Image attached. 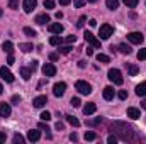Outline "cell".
I'll use <instances>...</instances> for the list:
<instances>
[{
  "mask_svg": "<svg viewBox=\"0 0 146 144\" xmlns=\"http://www.w3.org/2000/svg\"><path fill=\"white\" fill-rule=\"evenodd\" d=\"M75 88H76L82 95H90V93H92V85L87 83V81H83V80H78V81L75 83Z\"/></svg>",
  "mask_w": 146,
  "mask_h": 144,
  "instance_id": "obj_1",
  "label": "cell"
},
{
  "mask_svg": "<svg viewBox=\"0 0 146 144\" xmlns=\"http://www.w3.org/2000/svg\"><path fill=\"white\" fill-rule=\"evenodd\" d=\"M109 80L114 83V85H122L124 83V78H122V73L119 71V70H115V68H112V70H109Z\"/></svg>",
  "mask_w": 146,
  "mask_h": 144,
  "instance_id": "obj_2",
  "label": "cell"
},
{
  "mask_svg": "<svg viewBox=\"0 0 146 144\" xmlns=\"http://www.w3.org/2000/svg\"><path fill=\"white\" fill-rule=\"evenodd\" d=\"M112 34H114V27H112L110 24H102V26H100V29H99L100 39H109Z\"/></svg>",
  "mask_w": 146,
  "mask_h": 144,
  "instance_id": "obj_3",
  "label": "cell"
},
{
  "mask_svg": "<svg viewBox=\"0 0 146 144\" xmlns=\"http://www.w3.org/2000/svg\"><path fill=\"white\" fill-rule=\"evenodd\" d=\"M83 37H85V41L92 46V48H100V39H97V37L94 36L92 32H88V31H85V34H83Z\"/></svg>",
  "mask_w": 146,
  "mask_h": 144,
  "instance_id": "obj_4",
  "label": "cell"
},
{
  "mask_svg": "<svg viewBox=\"0 0 146 144\" xmlns=\"http://www.w3.org/2000/svg\"><path fill=\"white\" fill-rule=\"evenodd\" d=\"M65 92H66V83L60 81V83H54V85H53V93H54L56 97H63Z\"/></svg>",
  "mask_w": 146,
  "mask_h": 144,
  "instance_id": "obj_5",
  "label": "cell"
},
{
  "mask_svg": "<svg viewBox=\"0 0 146 144\" xmlns=\"http://www.w3.org/2000/svg\"><path fill=\"white\" fill-rule=\"evenodd\" d=\"M42 75H44V76H54V75H56V66L51 65V63L42 65Z\"/></svg>",
  "mask_w": 146,
  "mask_h": 144,
  "instance_id": "obj_6",
  "label": "cell"
},
{
  "mask_svg": "<svg viewBox=\"0 0 146 144\" xmlns=\"http://www.w3.org/2000/svg\"><path fill=\"white\" fill-rule=\"evenodd\" d=\"M127 39H129V42H133V44H141L145 37H143L141 32H129V34H127Z\"/></svg>",
  "mask_w": 146,
  "mask_h": 144,
  "instance_id": "obj_7",
  "label": "cell"
},
{
  "mask_svg": "<svg viewBox=\"0 0 146 144\" xmlns=\"http://www.w3.org/2000/svg\"><path fill=\"white\" fill-rule=\"evenodd\" d=\"M0 76H2L7 83H12V81H14V75L10 73L9 68H5V66H2V68H0Z\"/></svg>",
  "mask_w": 146,
  "mask_h": 144,
  "instance_id": "obj_8",
  "label": "cell"
},
{
  "mask_svg": "<svg viewBox=\"0 0 146 144\" xmlns=\"http://www.w3.org/2000/svg\"><path fill=\"white\" fill-rule=\"evenodd\" d=\"M36 5H37V0H24V3H22L24 12H27V14H31L36 9Z\"/></svg>",
  "mask_w": 146,
  "mask_h": 144,
  "instance_id": "obj_9",
  "label": "cell"
},
{
  "mask_svg": "<svg viewBox=\"0 0 146 144\" xmlns=\"http://www.w3.org/2000/svg\"><path fill=\"white\" fill-rule=\"evenodd\" d=\"M33 104H34L36 108H42L48 104V97H46V95H39V97H36V98L33 100Z\"/></svg>",
  "mask_w": 146,
  "mask_h": 144,
  "instance_id": "obj_10",
  "label": "cell"
},
{
  "mask_svg": "<svg viewBox=\"0 0 146 144\" xmlns=\"http://www.w3.org/2000/svg\"><path fill=\"white\" fill-rule=\"evenodd\" d=\"M63 24H60V22H54V24H49V32H53V34H61L63 32Z\"/></svg>",
  "mask_w": 146,
  "mask_h": 144,
  "instance_id": "obj_11",
  "label": "cell"
},
{
  "mask_svg": "<svg viewBox=\"0 0 146 144\" xmlns=\"http://www.w3.org/2000/svg\"><path fill=\"white\" fill-rule=\"evenodd\" d=\"M10 105L5 104V102H0V117H9L10 115Z\"/></svg>",
  "mask_w": 146,
  "mask_h": 144,
  "instance_id": "obj_12",
  "label": "cell"
},
{
  "mask_svg": "<svg viewBox=\"0 0 146 144\" xmlns=\"http://www.w3.org/2000/svg\"><path fill=\"white\" fill-rule=\"evenodd\" d=\"M127 117H129V119H139V117H141V112L136 107H129L127 108Z\"/></svg>",
  "mask_w": 146,
  "mask_h": 144,
  "instance_id": "obj_13",
  "label": "cell"
},
{
  "mask_svg": "<svg viewBox=\"0 0 146 144\" xmlns=\"http://www.w3.org/2000/svg\"><path fill=\"white\" fill-rule=\"evenodd\" d=\"M34 22L39 24V26H44L46 22H49V15L48 14H39V15H36V20Z\"/></svg>",
  "mask_w": 146,
  "mask_h": 144,
  "instance_id": "obj_14",
  "label": "cell"
},
{
  "mask_svg": "<svg viewBox=\"0 0 146 144\" xmlns=\"http://www.w3.org/2000/svg\"><path fill=\"white\" fill-rule=\"evenodd\" d=\"M27 139H29L31 143H36V141L41 139V132H39V131H29V132H27Z\"/></svg>",
  "mask_w": 146,
  "mask_h": 144,
  "instance_id": "obj_15",
  "label": "cell"
},
{
  "mask_svg": "<svg viewBox=\"0 0 146 144\" xmlns=\"http://www.w3.org/2000/svg\"><path fill=\"white\" fill-rule=\"evenodd\" d=\"M136 95H138V97H146V81L139 83V85L136 87Z\"/></svg>",
  "mask_w": 146,
  "mask_h": 144,
  "instance_id": "obj_16",
  "label": "cell"
},
{
  "mask_svg": "<svg viewBox=\"0 0 146 144\" xmlns=\"http://www.w3.org/2000/svg\"><path fill=\"white\" fill-rule=\"evenodd\" d=\"M102 95H104L106 100H112V98H114V88H112V87H106Z\"/></svg>",
  "mask_w": 146,
  "mask_h": 144,
  "instance_id": "obj_17",
  "label": "cell"
},
{
  "mask_svg": "<svg viewBox=\"0 0 146 144\" xmlns=\"http://www.w3.org/2000/svg\"><path fill=\"white\" fill-rule=\"evenodd\" d=\"M95 110H97V105H95V104H87V105L83 107V114H85V115H92Z\"/></svg>",
  "mask_w": 146,
  "mask_h": 144,
  "instance_id": "obj_18",
  "label": "cell"
},
{
  "mask_svg": "<svg viewBox=\"0 0 146 144\" xmlns=\"http://www.w3.org/2000/svg\"><path fill=\"white\" fill-rule=\"evenodd\" d=\"M63 42H65V39H63V37H58V36H53L49 39V44H51V46H61Z\"/></svg>",
  "mask_w": 146,
  "mask_h": 144,
  "instance_id": "obj_19",
  "label": "cell"
},
{
  "mask_svg": "<svg viewBox=\"0 0 146 144\" xmlns=\"http://www.w3.org/2000/svg\"><path fill=\"white\" fill-rule=\"evenodd\" d=\"M2 49H3L5 53H9V54H12V51H14V44H12L10 41H5V42L2 44Z\"/></svg>",
  "mask_w": 146,
  "mask_h": 144,
  "instance_id": "obj_20",
  "label": "cell"
},
{
  "mask_svg": "<svg viewBox=\"0 0 146 144\" xmlns=\"http://www.w3.org/2000/svg\"><path fill=\"white\" fill-rule=\"evenodd\" d=\"M19 49H21L22 53H31L34 48H33V44H29V42H22V44H19Z\"/></svg>",
  "mask_w": 146,
  "mask_h": 144,
  "instance_id": "obj_21",
  "label": "cell"
},
{
  "mask_svg": "<svg viewBox=\"0 0 146 144\" xmlns=\"http://www.w3.org/2000/svg\"><path fill=\"white\" fill-rule=\"evenodd\" d=\"M95 58H97V61H99V63H104V65L110 63V58L107 56V54H102V53H99V54H97Z\"/></svg>",
  "mask_w": 146,
  "mask_h": 144,
  "instance_id": "obj_22",
  "label": "cell"
},
{
  "mask_svg": "<svg viewBox=\"0 0 146 144\" xmlns=\"http://www.w3.org/2000/svg\"><path fill=\"white\" fill-rule=\"evenodd\" d=\"M39 129H41V131H44V132H46V137H48V139H51V132H49V131H51V129H49V127H48V124H44V120H42V122H41V124H39Z\"/></svg>",
  "mask_w": 146,
  "mask_h": 144,
  "instance_id": "obj_23",
  "label": "cell"
},
{
  "mask_svg": "<svg viewBox=\"0 0 146 144\" xmlns=\"http://www.w3.org/2000/svg\"><path fill=\"white\" fill-rule=\"evenodd\" d=\"M19 71H21V76H22V78H24L26 81H27V80L31 78V68H21Z\"/></svg>",
  "mask_w": 146,
  "mask_h": 144,
  "instance_id": "obj_24",
  "label": "cell"
},
{
  "mask_svg": "<svg viewBox=\"0 0 146 144\" xmlns=\"http://www.w3.org/2000/svg\"><path fill=\"white\" fill-rule=\"evenodd\" d=\"M119 51L122 53V54H131V46H127V44H119Z\"/></svg>",
  "mask_w": 146,
  "mask_h": 144,
  "instance_id": "obj_25",
  "label": "cell"
},
{
  "mask_svg": "<svg viewBox=\"0 0 146 144\" xmlns=\"http://www.w3.org/2000/svg\"><path fill=\"white\" fill-rule=\"evenodd\" d=\"M66 120H68V124H72L73 127H78L80 126V120L76 117H73V115H66Z\"/></svg>",
  "mask_w": 146,
  "mask_h": 144,
  "instance_id": "obj_26",
  "label": "cell"
},
{
  "mask_svg": "<svg viewBox=\"0 0 146 144\" xmlns=\"http://www.w3.org/2000/svg\"><path fill=\"white\" fill-rule=\"evenodd\" d=\"M127 71H129L131 76H136V75L139 73V68H138L136 65H129V66H127Z\"/></svg>",
  "mask_w": 146,
  "mask_h": 144,
  "instance_id": "obj_27",
  "label": "cell"
},
{
  "mask_svg": "<svg viewBox=\"0 0 146 144\" xmlns=\"http://www.w3.org/2000/svg\"><path fill=\"white\" fill-rule=\"evenodd\" d=\"M117 7H119V0H107V9L115 10Z\"/></svg>",
  "mask_w": 146,
  "mask_h": 144,
  "instance_id": "obj_28",
  "label": "cell"
},
{
  "mask_svg": "<svg viewBox=\"0 0 146 144\" xmlns=\"http://www.w3.org/2000/svg\"><path fill=\"white\" fill-rule=\"evenodd\" d=\"M95 139H97V134H95L94 131L85 132V141H95Z\"/></svg>",
  "mask_w": 146,
  "mask_h": 144,
  "instance_id": "obj_29",
  "label": "cell"
},
{
  "mask_svg": "<svg viewBox=\"0 0 146 144\" xmlns=\"http://www.w3.org/2000/svg\"><path fill=\"white\" fill-rule=\"evenodd\" d=\"M122 2H124V3H126L129 9H134V7L139 3V0H122Z\"/></svg>",
  "mask_w": 146,
  "mask_h": 144,
  "instance_id": "obj_30",
  "label": "cell"
},
{
  "mask_svg": "<svg viewBox=\"0 0 146 144\" xmlns=\"http://www.w3.org/2000/svg\"><path fill=\"white\" fill-rule=\"evenodd\" d=\"M24 34H26V36H29V37H34V36H36V31H34V29H31V27H24Z\"/></svg>",
  "mask_w": 146,
  "mask_h": 144,
  "instance_id": "obj_31",
  "label": "cell"
},
{
  "mask_svg": "<svg viewBox=\"0 0 146 144\" xmlns=\"http://www.w3.org/2000/svg\"><path fill=\"white\" fill-rule=\"evenodd\" d=\"M41 120H44V122H48V120H51V114L46 110V112H42L41 114Z\"/></svg>",
  "mask_w": 146,
  "mask_h": 144,
  "instance_id": "obj_32",
  "label": "cell"
},
{
  "mask_svg": "<svg viewBox=\"0 0 146 144\" xmlns=\"http://www.w3.org/2000/svg\"><path fill=\"white\" fill-rule=\"evenodd\" d=\"M9 7L14 9V10H17L19 9V0H9Z\"/></svg>",
  "mask_w": 146,
  "mask_h": 144,
  "instance_id": "obj_33",
  "label": "cell"
},
{
  "mask_svg": "<svg viewBox=\"0 0 146 144\" xmlns=\"http://www.w3.org/2000/svg\"><path fill=\"white\" fill-rule=\"evenodd\" d=\"M22 143H24V137L21 134H15L14 136V144H22Z\"/></svg>",
  "mask_w": 146,
  "mask_h": 144,
  "instance_id": "obj_34",
  "label": "cell"
},
{
  "mask_svg": "<svg viewBox=\"0 0 146 144\" xmlns=\"http://www.w3.org/2000/svg\"><path fill=\"white\" fill-rule=\"evenodd\" d=\"M70 49H72L70 46H60V49H58V51H60L61 54H68V53H70Z\"/></svg>",
  "mask_w": 146,
  "mask_h": 144,
  "instance_id": "obj_35",
  "label": "cell"
},
{
  "mask_svg": "<svg viewBox=\"0 0 146 144\" xmlns=\"http://www.w3.org/2000/svg\"><path fill=\"white\" fill-rule=\"evenodd\" d=\"M85 2H87V0H73V5H75L76 9H82V7L85 5Z\"/></svg>",
  "mask_w": 146,
  "mask_h": 144,
  "instance_id": "obj_36",
  "label": "cell"
},
{
  "mask_svg": "<svg viewBox=\"0 0 146 144\" xmlns=\"http://www.w3.org/2000/svg\"><path fill=\"white\" fill-rule=\"evenodd\" d=\"M138 59H139V61L146 59V48L145 49H139V53H138Z\"/></svg>",
  "mask_w": 146,
  "mask_h": 144,
  "instance_id": "obj_37",
  "label": "cell"
},
{
  "mask_svg": "<svg viewBox=\"0 0 146 144\" xmlns=\"http://www.w3.org/2000/svg\"><path fill=\"white\" fill-rule=\"evenodd\" d=\"M44 9H54V2L53 0H44Z\"/></svg>",
  "mask_w": 146,
  "mask_h": 144,
  "instance_id": "obj_38",
  "label": "cell"
},
{
  "mask_svg": "<svg viewBox=\"0 0 146 144\" xmlns=\"http://www.w3.org/2000/svg\"><path fill=\"white\" fill-rule=\"evenodd\" d=\"M70 104H72L73 107H80V105H82V102H80V98H78V97L72 98V102H70Z\"/></svg>",
  "mask_w": 146,
  "mask_h": 144,
  "instance_id": "obj_39",
  "label": "cell"
},
{
  "mask_svg": "<svg viewBox=\"0 0 146 144\" xmlns=\"http://www.w3.org/2000/svg\"><path fill=\"white\" fill-rule=\"evenodd\" d=\"M85 20H87V17H85V15H82V17L78 19V22H76V27H83V24H85Z\"/></svg>",
  "mask_w": 146,
  "mask_h": 144,
  "instance_id": "obj_40",
  "label": "cell"
},
{
  "mask_svg": "<svg viewBox=\"0 0 146 144\" xmlns=\"http://www.w3.org/2000/svg\"><path fill=\"white\" fill-rule=\"evenodd\" d=\"M117 97H119L121 100H126V98H127V92H126V90H121V92L117 93Z\"/></svg>",
  "mask_w": 146,
  "mask_h": 144,
  "instance_id": "obj_41",
  "label": "cell"
},
{
  "mask_svg": "<svg viewBox=\"0 0 146 144\" xmlns=\"http://www.w3.org/2000/svg\"><path fill=\"white\" fill-rule=\"evenodd\" d=\"M10 102H12V104H14V105H19V102H21V97H19V95H14V97H12V100H10Z\"/></svg>",
  "mask_w": 146,
  "mask_h": 144,
  "instance_id": "obj_42",
  "label": "cell"
},
{
  "mask_svg": "<svg viewBox=\"0 0 146 144\" xmlns=\"http://www.w3.org/2000/svg\"><path fill=\"white\" fill-rule=\"evenodd\" d=\"M15 63V58H14V54H9V58H7V65H14Z\"/></svg>",
  "mask_w": 146,
  "mask_h": 144,
  "instance_id": "obj_43",
  "label": "cell"
},
{
  "mask_svg": "<svg viewBox=\"0 0 146 144\" xmlns=\"http://www.w3.org/2000/svg\"><path fill=\"white\" fill-rule=\"evenodd\" d=\"M37 63H39L37 59H34V61H31V71H36V70H37Z\"/></svg>",
  "mask_w": 146,
  "mask_h": 144,
  "instance_id": "obj_44",
  "label": "cell"
},
{
  "mask_svg": "<svg viewBox=\"0 0 146 144\" xmlns=\"http://www.w3.org/2000/svg\"><path fill=\"white\" fill-rule=\"evenodd\" d=\"M100 120H102V119H100V117H97L95 120H90V122H88V126H97V124H100Z\"/></svg>",
  "mask_w": 146,
  "mask_h": 144,
  "instance_id": "obj_45",
  "label": "cell"
},
{
  "mask_svg": "<svg viewBox=\"0 0 146 144\" xmlns=\"http://www.w3.org/2000/svg\"><path fill=\"white\" fill-rule=\"evenodd\" d=\"M54 127H56V129H58V131H63V129H65V124H63V122H60V120H58V122H56V126H54Z\"/></svg>",
  "mask_w": 146,
  "mask_h": 144,
  "instance_id": "obj_46",
  "label": "cell"
},
{
  "mask_svg": "<svg viewBox=\"0 0 146 144\" xmlns=\"http://www.w3.org/2000/svg\"><path fill=\"white\" fill-rule=\"evenodd\" d=\"M75 41H76V37L75 36H68L66 39H65V42H68V44H72V42H75Z\"/></svg>",
  "mask_w": 146,
  "mask_h": 144,
  "instance_id": "obj_47",
  "label": "cell"
},
{
  "mask_svg": "<svg viewBox=\"0 0 146 144\" xmlns=\"http://www.w3.org/2000/svg\"><path fill=\"white\" fill-rule=\"evenodd\" d=\"M115 141H117V137H115V136H109V139H107V143H109V144H115Z\"/></svg>",
  "mask_w": 146,
  "mask_h": 144,
  "instance_id": "obj_48",
  "label": "cell"
},
{
  "mask_svg": "<svg viewBox=\"0 0 146 144\" xmlns=\"http://www.w3.org/2000/svg\"><path fill=\"white\" fill-rule=\"evenodd\" d=\"M88 26H90V27H95V26H97V20H95V19H90V20H88Z\"/></svg>",
  "mask_w": 146,
  "mask_h": 144,
  "instance_id": "obj_49",
  "label": "cell"
},
{
  "mask_svg": "<svg viewBox=\"0 0 146 144\" xmlns=\"http://www.w3.org/2000/svg\"><path fill=\"white\" fill-rule=\"evenodd\" d=\"M49 59H51V61H56V59H58V54H56V53H51V54H49Z\"/></svg>",
  "mask_w": 146,
  "mask_h": 144,
  "instance_id": "obj_50",
  "label": "cell"
},
{
  "mask_svg": "<svg viewBox=\"0 0 146 144\" xmlns=\"http://www.w3.org/2000/svg\"><path fill=\"white\" fill-rule=\"evenodd\" d=\"M85 51H87V56H94V49L92 48H87Z\"/></svg>",
  "mask_w": 146,
  "mask_h": 144,
  "instance_id": "obj_51",
  "label": "cell"
},
{
  "mask_svg": "<svg viewBox=\"0 0 146 144\" xmlns=\"http://www.w3.org/2000/svg\"><path fill=\"white\" fill-rule=\"evenodd\" d=\"M5 139H7L5 132H0V143H5Z\"/></svg>",
  "mask_w": 146,
  "mask_h": 144,
  "instance_id": "obj_52",
  "label": "cell"
},
{
  "mask_svg": "<svg viewBox=\"0 0 146 144\" xmlns=\"http://www.w3.org/2000/svg\"><path fill=\"white\" fill-rule=\"evenodd\" d=\"M70 141H78V136L73 132V134H70Z\"/></svg>",
  "mask_w": 146,
  "mask_h": 144,
  "instance_id": "obj_53",
  "label": "cell"
},
{
  "mask_svg": "<svg viewBox=\"0 0 146 144\" xmlns=\"http://www.w3.org/2000/svg\"><path fill=\"white\" fill-rule=\"evenodd\" d=\"M46 81H48V80H41V81H39V85H37V90H41V88H42V85H44Z\"/></svg>",
  "mask_w": 146,
  "mask_h": 144,
  "instance_id": "obj_54",
  "label": "cell"
},
{
  "mask_svg": "<svg viewBox=\"0 0 146 144\" xmlns=\"http://www.w3.org/2000/svg\"><path fill=\"white\" fill-rule=\"evenodd\" d=\"M60 3H61V5H70L72 0H60Z\"/></svg>",
  "mask_w": 146,
  "mask_h": 144,
  "instance_id": "obj_55",
  "label": "cell"
},
{
  "mask_svg": "<svg viewBox=\"0 0 146 144\" xmlns=\"http://www.w3.org/2000/svg\"><path fill=\"white\" fill-rule=\"evenodd\" d=\"M61 17H63V12H56V19H58V20H60V19H61Z\"/></svg>",
  "mask_w": 146,
  "mask_h": 144,
  "instance_id": "obj_56",
  "label": "cell"
},
{
  "mask_svg": "<svg viewBox=\"0 0 146 144\" xmlns=\"http://www.w3.org/2000/svg\"><path fill=\"white\" fill-rule=\"evenodd\" d=\"M78 66L80 68H85V61H78Z\"/></svg>",
  "mask_w": 146,
  "mask_h": 144,
  "instance_id": "obj_57",
  "label": "cell"
},
{
  "mask_svg": "<svg viewBox=\"0 0 146 144\" xmlns=\"http://www.w3.org/2000/svg\"><path fill=\"white\" fill-rule=\"evenodd\" d=\"M141 107H143V108H146V100H143V102H141Z\"/></svg>",
  "mask_w": 146,
  "mask_h": 144,
  "instance_id": "obj_58",
  "label": "cell"
},
{
  "mask_svg": "<svg viewBox=\"0 0 146 144\" xmlns=\"http://www.w3.org/2000/svg\"><path fill=\"white\" fill-rule=\"evenodd\" d=\"M2 92H3V87H2V83H0V95H2Z\"/></svg>",
  "mask_w": 146,
  "mask_h": 144,
  "instance_id": "obj_59",
  "label": "cell"
},
{
  "mask_svg": "<svg viewBox=\"0 0 146 144\" xmlns=\"http://www.w3.org/2000/svg\"><path fill=\"white\" fill-rule=\"evenodd\" d=\"M88 2H90V3H95V2H99V0H88Z\"/></svg>",
  "mask_w": 146,
  "mask_h": 144,
  "instance_id": "obj_60",
  "label": "cell"
},
{
  "mask_svg": "<svg viewBox=\"0 0 146 144\" xmlns=\"http://www.w3.org/2000/svg\"><path fill=\"white\" fill-rule=\"evenodd\" d=\"M2 15H3V10H2V9H0V17H2Z\"/></svg>",
  "mask_w": 146,
  "mask_h": 144,
  "instance_id": "obj_61",
  "label": "cell"
}]
</instances>
